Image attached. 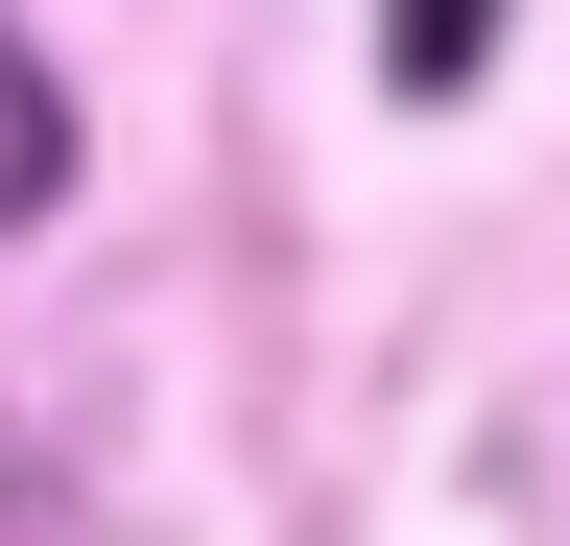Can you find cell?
Instances as JSON below:
<instances>
[{"instance_id": "cell-1", "label": "cell", "mask_w": 570, "mask_h": 546, "mask_svg": "<svg viewBox=\"0 0 570 546\" xmlns=\"http://www.w3.org/2000/svg\"><path fill=\"white\" fill-rule=\"evenodd\" d=\"M48 190H71V96H48V48L0 24V238H24Z\"/></svg>"}, {"instance_id": "cell-2", "label": "cell", "mask_w": 570, "mask_h": 546, "mask_svg": "<svg viewBox=\"0 0 570 546\" xmlns=\"http://www.w3.org/2000/svg\"><path fill=\"white\" fill-rule=\"evenodd\" d=\"M475 24H499V0H404V96H452V72H475Z\"/></svg>"}]
</instances>
